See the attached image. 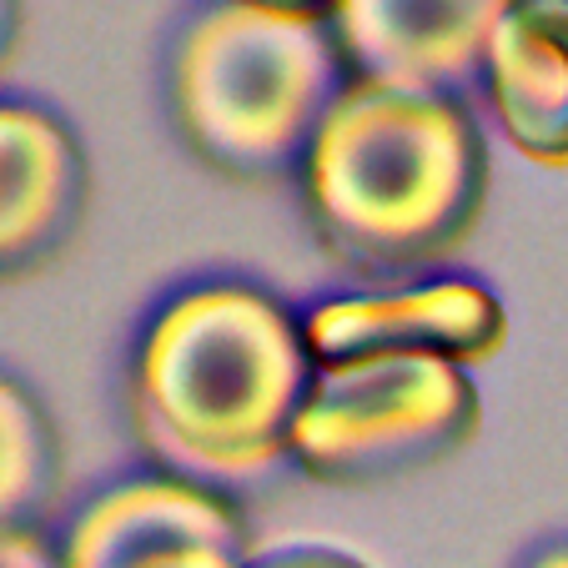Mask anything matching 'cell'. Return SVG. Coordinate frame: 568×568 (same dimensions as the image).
I'll list each match as a JSON object with an SVG mask.
<instances>
[{"instance_id":"obj_9","label":"cell","mask_w":568,"mask_h":568,"mask_svg":"<svg viewBox=\"0 0 568 568\" xmlns=\"http://www.w3.org/2000/svg\"><path fill=\"white\" fill-rule=\"evenodd\" d=\"M87 206V161L75 136L36 106L0 111V257L31 272L71 242Z\"/></svg>"},{"instance_id":"obj_12","label":"cell","mask_w":568,"mask_h":568,"mask_svg":"<svg viewBox=\"0 0 568 568\" xmlns=\"http://www.w3.org/2000/svg\"><path fill=\"white\" fill-rule=\"evenodd\" d=\"M247 568H373V564L343 554V548H287V554L247 558Z\"/></svg>"},{"instance_id":"obj_15","label":"cell","mask_w":568,"mask_h":568,"mask_svg":"<svg viewBox=\"0 0 568 568\" xmlns=\"http://www.w3.org/2000/svg\"><path fill=\"white\" fill-rule=\"evenodd\" d=\"M534 568H568V548H554V554H544Z\"/></svg>"},{"instance_id":"obj_13","label":"cell","mask_w":568,"mask_h":568,"mask_svg":"<svg viewBox=\"0 0 568 568\" xmlns=\"http://www.w3.org/2000/svg\"><path fill=\"white\" fill-rule=\"evenodd\" d=\"M131 568H247V558L222 554V548H176V554H156Z\"/></svg>"},{"instance_id":"obj_3","label":"cell","mask_w":568,"mask_h":568,"mask_svg":"<svg viewBox=\"0 0 568 568\" xmlns=\"http://www.w3.org/2000/svg\"><path fill=\"white\" fill-rule=\"evenodd\" d=\"M347 87V55L322 16L242 0L212 6L172 61V111L186 146L247 182L302 172Z\"/></svg>"},{"instance_id":"obj_11","label":"cell","mask_w":568,"mask_h":568,"mask_svg":"<svg viewBox=\"0 0 568 568\" xmlns=\"http://www.w3.org/2000/svg\"><path fill=\"white\" fill-rule=\"evenodd\" d=\"M0 568H65V564L31 528H6V538H0Z\"/></svg>"},{"instance_id":"obj_5","label":"cell","mask_w":568,"mask_h":568,"mask_svg":"<svg viewBox=\"0 0 568 568\" xmlns=\"http://www.w3.org/2000/svg\"><path fill=\"white\" fill-rule=\"evenodd\" d=\"M317 363L353 357H438L453 367H483L508 347V312L483 282L448 277L408 292L333 297L302 317Z\"/></svg>"},{"instance_id":"obj_6","label":"cell","mask_w":568,"mask_h":568,"mask_svg":"<svg viewBox=\"0 0 568 568\" xmlns=\"http://www.w3.org/2000/svg\"><path fill=\"white\" fill-rule=\"evenodd\" d=\"M508 0H337L327 16L353 81L463 97L488 71Z\"/></svg>"},{"instance_id":"obj_2","label":"cell","mask_w":568,"mask_h":568,"mask_svg":"<svg viewBox=\"0 0 568 568\" xmlns=\"http://www.w3.org/2000/svg\"><path fill=\"white\" fill-rule=\"evenodd\" d=\"M312 226L343 262L413 272L453 257L488 206V146L463 97L353 81L302 166Z\"/></svg>"},{"instance_id":"obj_4","label":"cell","mask_w":568,"mask_h":568,"mask_svg":"<svg viewBox=\"0 0 568 568\" xmlns=\"http://www.w3.org/2000/svg\"><path fill=\"white\" fill-rule=\"evenodd\" d=\"M478 423L468 367L438 357L317 363L292 428V463L327 488H373L463 453Z\"/></svg>"},{"instance_id":"obj_8","label":"cell","mask_w":568,"mask_h":568,"mask_svg":"<svg viewBox=\"0 0 568 568\" xmlns=\"http://www.w3.org/2000/svg\"><path fill=\"white\" fill-rule=\"evenodd\" d=\"M483 91L518 156L568 172V0H508Z\"/></svg>"},{"instance_id":"obj_14","label":"cell","mask_w":568,"mask_h":568,"mask_svg":"<svg viewBox=\"0 0 568 568\" xmlns=\"http://www.w3.org/2000/svg\"><path fill=\"white\" fill-rule=\"evenodd\" d=\"M242 6H262V11H292V16H327L337 11V0H242Z\"/></svg>"},{"instance_id":"obj_10","label":"cell","mask_w":568,"mask_h":568,"mask_svg":"<svg viewBox=\"0 0 568 568\" xmlns=\"http://www.w3.org/2000/svg\"><path fill=\"white\" fill-rule=\"evenodd\" d=\"M0 413H6V528H21V518L36 514L51 494L55 448L41 408L16 383L0 387Z\"/></svg>"},{"instance_id":"obj_1","label":"cell","mask_w":568,"mask_h":568,"mask_svg":"<svg viewBox=\"0 0 568 568\" xmlns=\"http://www.w3.org/2000/svg\"><path fill=\"white\" fill-rule=\"evenodd\" d=\"M317 357L302 317L257 287H196L141 337L131 418L176 478L222 494L292 458V428Z\"/></svg>"},{"instance_id":"obj_7","label":"cell","mask_w":568,"mask_h":568,"mask_svg":"<svg viewBox=\"0 0 568 568\" xmlns=\"http://www.w3.org/2000/svg\"><path fill=\"white\" fill-rule=\"evenodd\" d=\"M176 548H222L247 554V524L226 504V494L202 488L192 478L161 473V478H131L91 508H81L65 534V568H131Z\"/></svg>"}]
</instances>
